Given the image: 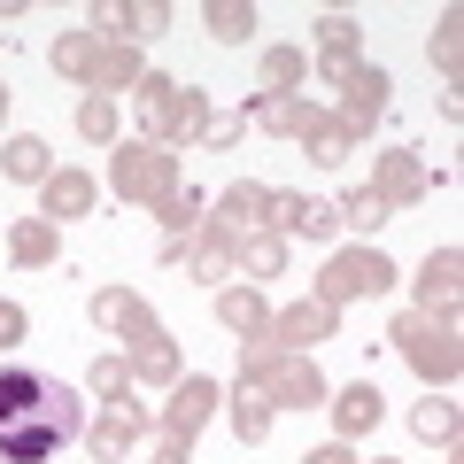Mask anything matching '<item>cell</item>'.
Here are the masks:
<instances>
[{
    "mask_svg": "<svg viewBox=\"0 0 464 464\" xmlns=\"http://www.w3.org/2000/svg\"><path fill=\"white\" fill-rule=\"evenodd\" d=\"M78 433V411L70 395H54L39 372L8 364L0 372V464H39L47 449H63Z\"/></svg>",
    "mask_w": 464,
    "mask_h": 464,
    "instance_id": "obj_1",
    "label": "cell"
},
{
    "mask_svg": "<svg viewBox=\"0 0 464 464\" xmlns=\"http://www.w3.org/2000/svg\"><path fill=\"white\" fill-rule=\"evenodd\" d=\"M248 387H256L264 402H286V411L325 402V380H317L310 356H248Z\"/></svg>",
    "mask_w": 464,
    "mask_h": 464,
    "instance_id": "obj_2",
    "label": "cell"
},
{
    "mask_svg": "<svg viewBox=\"0 0 464 464\" xmlns=\"http://www.w3.org/2000/svg\"><path fill=\"white\" fill-rule=\"evenodd\" d=\"M395 341L402 356H411L426 380H457V333H449V317L433 325V317H395Z\"/></svg>",
    "mask_w": 464,
    "mask_h": 464,
    "instance_id": "obj_3",
    "label": "cell"
},
{
    "mask_svg": "<svg viewBox=\"0 0 464 464\" xmlns=\"http://www.w3.org/2000/svg\"><path fill=\"white\" fill-rule=\"evenodd\" d=\"M395 286V264L380 248H356V256H333L325 264V310L333 302H356V295H387Z\"/></svg>",
    "mask_w": 464,
    "mask_h": 464,
    "instance_id": "obj_4",
    "label": "cell"
},
{
    "mask_svg": "<svg viewBox=\"0 0 464 464\" xmlns=\"http://www.w3.org/2000/svg\"><path fill=\"white\" fill-rule=\"evenodd\" d=\"M54 70H70V78H93V85H124L140 70L132 47H93V39H63L54 47Z\"/></svg>",
    "mask_w": 464,
    "mask_h": 464,
    "instance_id": "obj_5",
    "label": "cell"
},
{
    "mask_svg": "<svg viewBox=\"0 0 464 464\" xmlns=\"http://www.w3.org/2000/svg\"><path fill=\"white\" fill-rule=\"evenodd\" d=\"M140 116H148V132L179 140V132H194V124H201V93H194V85H170V78H148Z\"/></svg>",
    "mask_w": 464,
    "mask_h": 464,
    "instance_id": "obj_6",
    "label": "cell"
},
{
    "mask_svg": "<svg viewBox=\"0 0 464 464\" xmlns=\"http://www.w3.org/2000/svg\"><path fill=\"white\" fill-rule=\"evenodd\" d=\"M170 179H179V163L163 148H124L116 155V194L124 201H170Z\"/></svg>",
    "mask_w": 464,
    "mask_h": 464,
    "instance_id": "obj_7",
    "label": "cell"
},
{
    "mask_svg": "<svg viewBox=\"0 0 464 464\" xmlns=\"http://www.w3.org/2000/svg\"><path fill=\"white\" fill-rule=\"evenodd\" d=\"M325 78L348 93V124H372L387 109V70H356V63H325Z\"/></svg>",
    "mask_w": 464,
    "mask_h": 464,
    "instance_id": "obj_8",
    "label": "cell"
},
{
    "mask_svg": "<svg viewBox=\"0 0 464 464\" xmlns=\"http://www.w3.org/2000/svg\"><path fill=\"white\" fill-rule=\"evenodd\" d=\"M209 402H217V380H179V395H170V411H163V433L170 441H194V426L209 418Z\"/></svg>",
    "mask_w": 464,
    "mask_h": 464,
    "instance_id": "obj_9",
    "label": "cell"
},
{
    "mask_svg": "<svg viewBox=\"0 0 464 464\" xmlns=\"http://www.w3.org/2000/svg\"><path fill=\"white\" fill-rule=\"evenodd\" d=\"M271 225H286V232H302V240H325L341 217L325 209V201H310V194H271Z\"/></svg>",
    "mask_w": 464,
    "mask_h": 464,
    "instance_id": "obj_10",
    "label": "cell"
},
{
    "mask_svg": "<svg viewBox=\"0 0 464 464\" xmlns=\"http://www.w3.org/2000/svg\"><path fill=\"white\" fill-rule=\"evenodd\" d=\"M264 209H271V186H232V194H225V217H217V232H225V240H248V232L264 225Z\"/></svg>",
    "mask_w": 464,
    "mask_h": 464,
    "instance_id": "obj_11",
    "label": "cell"
},
{
    "mask_svg": "<svg viewBox=\"0 0 464 464\" xmlns=\"http://www.w3.org/2000/svg\"><path fill=\"white\" fill-rule=\"evenodd\" d=\"M325 333H333V310H325V302H295V310L279 317L286 356H302V348H310V341H325Z\"/></svg>",
    "mask_w": 464,
    "mask_h": 464,
    "instance_id": "obj_12",
    "label": "cell"
},
{
    "mask_svg": "<svg viewBox=\"0 0 464 464\" xmlns=\"http://www.w3.org/2000/svg\"><path fill=\"white\" fill-rule=\"evenodd\" d=\"M372 194H380V201H418V194H426V163H418L411 148L387 155V163H380V186H372Z\"/></svg>",
    "mask_w": 464,
    "mask_h": 464,
    "instance_id": "obj_13",
    "label": "cell"
},
{
    "mask_svg": "<svg viewBox=\"0 0 464 464\" xmlns=\"http://www.w3.org/2000/svg\"><path fill=\"white\" fill-rule=\"evenodd\" d=\"M132 441H140V411H124V402H116V411L93 426V457H101V464H116Z\"/></svg>",
    "mask_w": 464,
    "mask_h": 464,
    "instance_id": "obj_14",
    "label": "cell"
},
{
    "mask_svg": "<svg viewBox=\"0 0 464 464\" xmlns=\"http://www.w3.org/2000/svg\"><path fill=\"white\" fill-rule=\"evenodd\" d=\"M333 426H341V433H372V426H380V387H348V395L341 402H333Z\"/></svg>",
    "mask_w": 464,
    "mask_h": 464,
    "instance_id": "obj_15",
    "label": "cell"
},
{
    "mask_svg": "<svg viewBox=\"0 0 464 464\" xmlns=\"http://www.w3.org/2000/svg\"><path fill=\"white\" fill-rule=\"evenodd\" d=\"M295 140L317 155V163H348V124H333V116H302Z\"/></svg>",
    "mask_w": 464,
    "mask_h": 464,
    "instance_id": "obj_16",
    "label": "cell"
},
{
    "mask_svg": "<svg viewBox=\"0 0 464 464\" xmlns=\"http://www.w3.org/2000/svg\"><path fill=\"white\" fill-rule=\"evenodd\" d=\"M217 317H225L232 333H248V341H256V333L271 325V310H264V295H248V286H240V295H217Z\"/></svg>",
    "mask_w": 464,
    "mask_h": 464,
    "instance_id": "obj_17",
    "label": "cell"
},
{
    "mask_svg": "<svg viewBox=\"0 0 464 464\" xmlns=\"http://www.w3.org/2000/svg\"><path fill=\"white\" fill-rule=\"evenodd\" d=\"M85 209H93V179H78V170L47 179V217H85Z\"/></svg>",
    "mask_w": 464,
    "mask_h": 464,
    "instance_id": "obj_18",
    "label": "cell"
},
{
    "mask_svg": "<svg viewBox=\"0 0 464 464\" xmlns=\"http://www.w3.org/2000/svg\"><path fill=\"white\" fill-rule=\"evenodd\" d=\"M93 317L109 333H148V310H140V295H93Z\"/></svg>",
    "mask_w": 464,
    "mask_h": 464,
    "instance_id": "obj_19",
    "label": "cell"
},
{
    "mask_svg": "<svg viewBox=\"0 0 464 464\" xmlns=\"http://www.w3.org/2000/svg\"><path fill=\"white\" fill-rule=\"evenodd\" d=\"M132 372H140V380H170V372H179V348H170L163 341V333H140V356H132Z\"/></svg>",
    "mask_w": 464,
    "mask_h": 464,
    "instance_id": "obj_20",
    "label": "cell"
},
{
    "mask_svg": "<svg viewBox=\"0 0 464 464\" xmlns=\"http://www.w3.org/2000/svg\"><path fill=\"white\" fill-rule=\"evenodd\" d=\"M232 426H240V441H264V433H271V402L256 395L248 380H240V402H232Z\"/></svg>",
    "mask_w": 464,
    "mask_h": 464,
    "instance_id": "obj_21",
    "label": "cell"
},
{
    "mask_svg": "<svg viewBox=\"0 0 464 464\" xmlns=\"http://www.w3.org/2000/svg\"><path fill=\"white\" fill-rule=\"evenodd\" d=\"M209 32L217 39H248L256 32V8H240V0H209Z\"/></svg>",
    "mask_w": 464,
    "mask_h": 464,
    "instance_id": "obj_22",
    "label": "cell"
},
{
    "mask_svg": "<svg viewBox=\"0 0 464 464\" xmlns=\"http://www.w3.org/2000/svg\"><path fill=\"white\" fill-rule=\"evenodd\" d=\"M426 302H457V248H441L426 264Z\"/></svg>",
    "mask_w": 464,
    "mask_h": 464,
    "instance_id": "obj_23",
    "label": "cell"
},
{
    "mask_svg": "<svg viewBox=\"0 0 464 464\" xmlns=\"http://www.w3.org/2000/svg\"><path fill=\"white\" fill-rule=\"evenodd\" d=\"M8 179H47V148L39 140H8Z\"/></svg>",
    "mask_w": 464,
    "mask_h": 464,
    "instance_id": "obj_24",
    "label": "cell"
},
{
    "mask_svg": "<svg viewBox=\"0 0 464 464\" xmlns=\"http://www.w3.org/2000/svg\"><path fill=\"white\" fill-rule=\"evenodd\" d=\"M418 433H426V441H457V411H449V402H418V418H411Z\"/></svg>",
    "mask_w": 464,
    "mask_h": 464,
    "instance_id": "obj_25",
    "label": "cell"
},
{
    "mask_svg": "<svg viewBox=\"0 0 464 464\" xmlns=\"http://www.w3.org/2000/svg\"><path fill=\"white\" fill-rule=\"evenodd\" d=\"M78 132H85V140H109V132H116V101H109V93H93V101L78 109Z\"/></svg>",
    "mask_w": 464,
    "mask_h": 464,
    "instance_id": "obj_26",
    "label": "cell"
},
{
    "mask_svg": "<svg viewBox=\"0 0 464 464\" xmlns=\"http://www.w3.org/2000/svg\"><path fill=\"white\" fill-rule=\"evenodd\" d=\"M240 256H248V271H264V279H271V271L286 264V248L271 240V232H248V240H240Z\"/></svg>",
    "mask_w": 464,
    "mask_h": 464,
    "instance_id": "obj_27",
    "label": "cell"
},
{
    "mask_svg": "<svg viewBox=\"0 0 464 464\" xmlns=\"http://www.w3.org/2000/svg\"><path fill=\"white\" fill-rule=\"evenodd\" d=\"M302 101H264V109H256V124H264V132H302Z\"/></svg>",
    "mask_w": 464,
    "mask_h": 464,
    "instance_id": "obj_28",
    "label": "cell"
},
{
    "mask_svg": "<svg viewBox=\"0 0 464 464\" xmlns=\"http://www.w3.org/2000/svg\"><path fill=\"white\" fill-rule=\"evenodd\" d=\"M124 380H132V372H124V356H101V364L85 372V387H93V395H109V402L124 395Z\"/></svg>",
    "mask_w": 464,
    "mask_h": 464,
    "instance_id": "obj_29",
    "label": "cell"
},
{
    "mask_svg": "<svg viewBox=\"0 0 464 464\" xmlns=\"http://www.w3.org/2000/svg\"><path fill=\"white\" fill-rule=\"evenodd\" d=\"M8 248H16L24 264H47V256H54V232H47V225H16V240H8Z\"/></svg>",
    "mask_w": 464,
    "mask_h": 464,
    "instance_id": "obj_30",
    "label": "cell"
},
{
    "mask_svg": "<svg viewBox=\"0 0 464 464\" xmlns=\"http://www.w3.org/2000/svg\"><path fill=\"white\" fill-rule=\"evenodd\" d=\"M341 217H348V225H364V232H372V225H387V201H380V194L364 186V194H348V201H341Z\"/></svg>",
    "mask_w": 464,
    "mask_h": 464,
    "instance_id": "obj_31",
    "label": "cell"
},
{
    "mask_svg": "<svg viewBox=\"0 0 464 464\" xmlns=\"http://www.w3.org/2000/svg\"><path fill=\"white\" fill-rule=\"evenodd\" d=\"M264 78L279 85V93H286V85H302V54H295V47H271V54H264Z\"/></svg>",
    "mask_w": 464,
    "mask_h": 464,
    "instance_id": "obj_32",
    "label": "cell"
},
{
    "mask_svg": "<svg viewBox=\"0 0 464 464\" xmlns=\"http://www.w3.org/2000/svg\"><path fill=\"white\" fill-rule=\"evenodd\" d=\"M317 39H325L333 63H348V47H356V24H348V16H325V24H317Z\"/></svg>",
    "mask_w": 464,
    "mask_h": 464,
    "instance_id": "obj_33",
    "label": "cell"
},
{
    "mask_svg": "<svg viewBox=\"0 0 464 464\" xmlns=\"http://www.w3.org/2000/svg\"><path fill=\"white\" fill-rule=\"evenodd\" d=\"M194 217H201V194H170V201H163V225H170V232H186Z\"/></svg>",
    "mask_w": 464,
    "mask_h": 464,
    "instance_id": "obj_34",
    "label": "cell"
},
{
    "mask_svg": "<svg viewBox=\"0 0 464 464\" xmlns=\"http://www.w3.org/2000/svg\"><path fill=\"white\" fill-rule=\"evenodd\" d=\"M201 140H209V148H225V140H240V116H201Z\"/></svg>",
    "mask_w": 464,
    "mask_h": 464,
    "instance_id": "obj_35",
    "label": "cell"
},
{
    "mask_svg": "<svg viewBox=\"0 0 464 464\" xmlns=\"http://www.w3.org/2000/svg\"><path fill=\"white\" fill-rule=\"evenodd\" d=\"M93 24H101L109 39H124V8H116V0H101V8H93Z\"/></svg>",
    "mask_w": 464,
    "mask_h": 464,
    "instance_id": "obj_36",
    "label": "cell"
},
{
    "mask_svg": "<svg viewBox=\"0 0 464 464\" xmlns=\"http://www.w3.org/2000/svg\"><path fill=\"white\" fill-rule=\"evenodd\" d=\"M16 333H24V310H8V302H0V348H16Z\"/></svg>",
    "mask_w": 464,
    "mask_h": 464,
    "instance_id": "obj_37",
    "label": "cell"
},
{
    "mask_svg": "<svg viewBox=\"0 0 464 464\" xmlns=\"http://www.w3.org/2000/svg\"><path fill=\"white\" fill-rule=\"evenodd\" d=\"M302 464H356V457H348V441H333V449H310Z\"/></svg>",
    "mask_w": 464,
    "mask_h": 464,
    "instance_id": "obj_38",
    "label": "cell"
},
{
    "mask_svg": "<svg viewBox=\"0 0 464 464\" xmlns=\"http://www.w3.org/2000/svg\"><path fill=\"white\" fill-rule=\"evenodd\" d=\"M155 464H186V441H170V433H163V449H155Z\"/></svg>",
    "mask_w": 464,
    "mask_h": 464,
    "instance_id": "obj_39",
    "label": "cell"
},
{
    "mask_svg": "<svg viewBox=\"0 0 464 464\" xmlns=\"http://www.w3.org/2000/svg\"><path fill=\"white\" fill-rule=\"evenodd\" d=\"M0 109H8V93H0Z\"/></svg>",
    "mask_w": 464,
    "mask_h": 464,
    "instance_id": "obj_40",
    "label": "cell"
}]
</instances>
